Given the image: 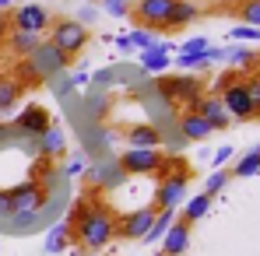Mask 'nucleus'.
<instances>
[{"mask_svg": "<svg viewBox=\"0 0 260 256\" xmlns=\"http://www.w3.org/2000/svg\"><path fill=\"white\" fill-rule=\"evenodd\" d=\"M67 225H71V239L81 249H102L116 239V214L102 200H81Z\"/></svg>", "mask_w": 260, "mask_h": 256, "instance_id": "obj_1", "label": "nucleus"}, {"mask_svg": "<svg viewBox=\"0 0 260 256\" xmlns=\"http://www.w3.org/2000/svg\"><path fill=\"white\" fill-rule=\"evenodd\" d=\"M4 200H7V214H14L21 225L36 221V217L46 211V193L39 190V182H21V186H14V190H7Z\"/></svg>", "mask_w": 260, "mask_h": 256, "instance_id": "obj_2", "label": "nucleus"}, {"mask_svg": "<svg viewBox=\"0 0 260 256\" xmlns=\"http://www.w3.org/2000/svg\"><path fill=\"white\" fill-rule=\"evenodd\" d=\"M218 98H221V105H225V113L232 116V120H239V123H246V120H257V113H253V105H250V95H246V85L236 78V74H225V78H218Z\"/></svg>", "mask_w": 260, "mask_h": 256, "instance_id": "obj_3", "label": "nucleus"}, {"mask_svg": "<svg viewBox=\"0 0 260 256\" xmlns=\"http://www.w3.org/2000/svg\"><path fill=\"white\" fill-rule=\"evenodd\" d=\"M49 46L63 56H74L88 46V25H81L78 18H67V21H56L49 25Z\"/></svg>", "mask_w": 260, "mask_h": 256, "instance_id": "obj_4", "label": "nucleus"}, {"mask_svg": "<svg viewBox=\"0 0 260 256\" xmlns=\"http://www.w3.org/2000/svg\"><path fill=\"white\" fill-rule=\"evenodd\" d=\"M158 91H162V98H169V102H183L186 113H193V105L204 98V91H201V78H190V74H179V78H166V81H158Z\"/></svg>", "mask_w": 260, "mask_h": 256, "instance_id": "obj_5", "label": "nucleus"}, {"mask_svg": "<svg viewBox=\"0 0 260 256\" xmlns=\"http://www.w3.org/2000/svg\"><path fill=\"white\" fill-rule=\"evenodd\" d=\"M186 186H190V172L186 169L166 172L158 190H155V211H176V204L186 197Z\"/></svg>", "mask_w": 260, "mask_h": 256, "instance_id": "obj_6", "label": "nucleus"}, {"mask_svg": "<svg viewBox=\"0 0 260 256\" xmlns=\"http://www.w3.org/2000/svg\"><path fill=\"white\" fill-rule=\"evenodd\" d=\"M7 21H11V28H18V32H36V35H43L46 28L53 25V21H49V11H46L43 4H18V7L7 11Z\"/></svg>", "mask_w": 260, "mask_h": 256, "instance_id": "obj_7", "label": "nucleus"}, {"mask_svg": "<svg viewBox=\"0 0 260 256\" xmlns=\"http://www.w3.org/2000/svg\"><path fill=\"white\" fill-rule=\"evenodd\" d=\"M162 155H158V148H127L123 151V158H120V172H127V175H151V172L162 169Z\"/></svg>", "mask_w": 260, "mask_h": 256, "instance_id": "obj_8", "label": "nucleus"}, {"mask_svg": "<svg viewBox=\"0 0 260 256\" xmlns=\"http://www.w3.org/2000/svg\"><path fill=\"white\" fill-rule=\"evenodd\" d=\"M169 11H173V0H137V4L130 7V18L141 21V25H148V28L155 32V28H166Z\"/></svg>", "mask_w": 260, "mask_h": 256, "instance_id": "obj_9", "label": "nucleus"}, {"mask_svg": "<svg viewBox=\"0 0 260 256\" xmlns=\"http://www.w3.org/2000/svg\"><path fill=\"white\" fill-rule=\"evenodd\" d=\"M155 207H141V211H130L123 217H116V235L120 239H130V242H137V239H144L148 235V228H151V221H155Z\"/></svg>", "mask_w": 260, "mask_h": 256, "instance_id": "obj_10", "label": "nucleus"}, {"mask_svg": "<svg viewBox=\"0 0 260 256\" xmlns=\"http://www.w3.org/2000/svg\"><path fill=\"white\" fill-rule=\"evenodd\" d=\"M53 120H49V109L46 105H28V109H21L18 113V120H14V133H21V137H39V133H46V127H49Z\"/></svg>", "mask_w": 260, "mask_h": 256, "instance_id": "obj_11", "label": "nucleus"}, {"mask_svg": "<svg viewBox=\"0 0 260 256\" xmlns=\"http://www.w3.org/2000/svg\"><path fill=\"white\" fill-rule=\"evenodd\" d=\"M173 53H176L173 43H155L151 49H144V53L137 56V63H141L144 74H162V70L173 63Z\"/></svg>", "mask_w": 260, "mask_h": 256, "instance_id": "obj_12", "label": "nucleus"}, {"mask_svg": "<svg viewBox=\"0 0 260 256\" xmlns=\"http://www.w3.org/2000/svg\"><path fill=\"white\" fill-rule=\"evenodd\" d=\"M193 113H197V116H204L211 130H229V123H232V116L225 113V105H221V98H218V95H204V98L193 105Z\"/></svg>", "mask_w": 260, "mask_h": 256, "instance_id": "obj_13", "label": "nucleus"}, {"mask_svg": "<svg viewBox=\"0 0 260 256\" xmlns=\"http://www.w3.org/2000/svg\"><path fill=\"white\" fill-rule=\"evenodd\" d=\"M190 249V225L186 221H173L169 232L162 235V256H183Z\"/></svg>", "mask_w": 260, "mask_h": 256, "instance_id": "obj_14", "label": "nucleus"}, {"mask_svg": "<svg viewBox=\"0 0 260 256\" xmlns=\"http://www.w3.org/2000/svg\"><path fill=\"white\" fill-rule=\"evenodd\" d=\"M28 60H32V67H36V74H39V78L53 74V70H60V67H67V56H63V53H56L49 43H43L32 56H28Z\"/></svg>", "mask_w": 260, "mask_h": 256, "instance_id": "obj_15", "label": "nucleus"}, {"mask_svg": "<svg viewBox=\"0 0 260 256\" xmlns=\"http://www.w3.org/2000/svg\"><path fill=\"white\" fill-rule=\"evenodd\" d=\"M36 148H39V155H43V158H60V155H63V148H67V133H63V127L49 123L46 133L36 137Z\"/></svg>", "mask_w": 260, "mask_h": 256, "instance_id": "obj_16", "label": "nucleus"}, {"mask_svg": "<svg viewBox=\"0 0 260 256\" xmlns=\"http://www.w3.org/2000/svg\"><path fill=\"white\" fill-rule=\"evenodd\" d=\"M215 130L208 127V120L204 116H197V113H183L179 116V137L183 140H204V137H211Z\"/></svg>", "mask_w": 260, "mask_h": 256, "instance_id": "obj_17", "label": "nucleus"}, {"mask_svg": "<svg viewBox=\"0 0 260 256\" xmlns=\"http://www.w3.org/2000/svg\"><path fill=\"white\" fill-rule=\"evenodd\" d=\"M197 14H201V7L193 4V0H173V11H169V18H166V28H183V25H193L197 21Z\"/></svg>", "mask_w": 260, "mask_h": 256, "instance_id": "obj_18", "label": "nucleus"}, {"mask_svg": "<svg viewBox=\"0 0 260 256\" xmlns=\"http://www.w3.org/2000/svg\"><path fill=\"white\" fill-rule=\"evenodd\" d=\"M127 144L130 148H158L162 144V130L151 123H134L127 130Z\"/></svg>", "mask_w": 260, "mask_h": 256, "instance_id": "obj_19", "label": "nucleus"}, {"mask_svg": "<svg viewBox=\"0 0 260 256\" xmlns=\"http://www.w3.org/2000/svg\"><path fill=\"white\" fill-rule=\"evenodd\" d=\"M7 46H11L18 56H32V53L43 46V39H39L36 32H18V28H11V35H7Z\"/></svg>", "mask_w": 260, "mask_h": 256, "instance_id": "obj_20", "label": "nucleus"}, {"mask_svg": "<svg viewBox=\"0 0 260 256\" xmlns=\"http://www.w3.org/2000/svg\"><path fill=\"white\" fill-rule=\"evenodd\" d=\"M211 200H215L211 193H197V197H190V200H186V207H183V221H186V225L201 221L204 214L211 211Z\"/></svg>", "mask_w": 260, "mask_h": 256, "instance_id": "obj_21", "label": "nucleus"}, {"mask_svg": "<svg viewBox=\"0 0 260 256\" xmlns=\"http://www.w3.org/2000/svg\"><path fill=\"white\" fill-rule=\"evenodd\" d=\"M21 91H25V81H14V78H0V113L14 109V105H18V98H21Z\"/></svg>", "mask_w": 260, "mask_h": 256, "instance_id": "obj_22", "label": "nucleus"}, {"mask_svg": "<svg viewBox=\"0 0 260 256\" xmlns=\"http://www.w3.org/2000/svg\"><path fill=\"white\" fill-rule=\"evenodd\" d=\"M67 242H71V225H53L49 232H46V253H63L67 249Z\"/></svg>", "mask_w": 260, "mask_h": 256, "instance_id": "obj_23", "label": "nucleus"}, {"mask_svg": "<svg viewBox=\"0 0 260 256\" xmlns=\"http://www.w3.org/2000/svg\"><path fill=\"white\" fill-rule=\"evenodd\" d=\"M232 11H236V18H239L243 25L260 28V0H236V4H232Z\"/></svg>", "mask_w": 260, "mask_h": 256, "instance_id": "obj_24", "label": "nucleus"}, {"mask_svg": "<svg viewBox=\"0 0 260 256\" xmlns=\"http://www.w3.org/2000/svg\"><path fill=\"white\" fill-rule=\"evenodd\" d=\"M173 221H176L173 211H158V214H155V221H151V228H148V235H144V242H162V235L169 232Z\"/></svg>", "mask_w": 260, "mask_h": 256, "instance_id": "obj_25", "label": "nucleus"}, {"mask_svg": "<svg viewBox=\"0 0 260 256\" xmlns=\"http://www.w3.org/2000/svg\"><path fill=\"white\" fill-rule=\"evenodd\" d=\"M257 172H260V148H257V151H250V155H243V158H239V165H232L229 175L246 179V175H257Z\"/></svg>", "mask_w": 260, "mask_h": 256, "instance_id": "obj_26", "label": "nucleus"}, {"mask_svg": "<svg viewBox=\"0 0 260 256\" xmlns=\"http://www.w3.org/2000/svg\"><path fill=\"white\" fill-rule=\"evenodd\" d=\"M127 39H130V46H134V49H141V53H144V49H151V46L158 43V35H155L151 28H134Z\"/></svg>", "mask_w": 260, "mask_h": 256, "instance_id": "obj_27", "label": "nucleus"}, {"mask_svg": "<svg viewBox=\"0 0 260 256\" xmlns=\"http://www.w3.org/2000/svg\"><path fill=\"white\" fill-rule=\"evenodd\" d=\"M229 179H232V175H229L225 169H215L211 175H208V182H204V193H211V197H215V193H221V190L229 186Z\"/></svg>", "mask_w": 260, "mask_h": 256, "instance_id": "obj_28", "label": "nucleus"}, {"mask_svg": "<svg viewBox=\"0 0 260 256\" xmlns=\"http://www.w3.org/2000/svg\"><path fill=\"white\" fill-rule=\"evenodd\" d=\"M243 85H246V95H250V105H253V113L260 116V74H250V78H243Z\"/></svg>", "mask_w": 260, "mask_h": 256, "instance_id": "obj_29", "label": "nucleus"}, {"mask_svg": "<svg viewBox=\"0 0 260 256\" xmlns=\"http://www.w3.org/2000/svg\"><path fill=\"white\" fill-rule=\"evenodd\" d=\"M229 35H232L236 43H260V28H253V25H236Z\"/></svg>", "mask_w": 260, "mask_h": 256, "instance_id": "obj_30", "label": "nucleus"}, {"mask_svg": "<svg viewBox=\"0 0 260 256\" xmlns=\"http://www.w3.org/2000/svg\"><path fill=\"white\" fill-rule=\"evenodd\" d=\"M211 49V43L204 39V35H197V39H190V43H183L176 53H186V56H193V53H208Z\"/></svg>", "mask_w": 260, "mask_h": 256, "instance_id": "obj_31", "label": "nucleus"}, {"mask_svg": "<svg viewBox=\"0 0 260 256\" xmlns=\"http://www.w3.org/2000/svg\"><path fill=\"white\" fill-rule=\"evenodd\" d=\"M225 60H232V63H253V53L250 49H243V46H236V49H225Z\"/></svg>", "mask_w": 260, "mask_h": 256, "instance_id": "obj_32", "label": "nucleus"}, {"mask_svg": "<svg viewBox=\"0 0 260 256\" xmlns=\"http://www.w3.org/2000/svg\"><path fill=\"white\" fill-rule=\"evenodd\" d=\"M102 7H106V11H109L113 18H127V14H130L127 0H113V4H102Z\"/></svg>", "mask_w": 260, "mask_h": 256, "instance_id": "obj_33", "label": "nucleus"}, {"mask_svg": "<svg viewBox=\"0 0 260 256\" xmlns=\"http://www.w3.org/2000/svg\"><path fill=\"white\" fill-rule=\"evenodd\" d=\"M229 158H232V148H218L215 158H211V165H215V169H221V165H225Z\"/></svg>", "mask_w": 260, "mask_h": 256, "instance_id": "obj_34", "label": "nucleus"}, {"mask_svg": "<svg viewBox=\"0 0 260 256\" xmlns=\"http://www.w3.org/2000/svg\"><path fill=\"white\" fill-rule=\"evenodd\" d=\"M95 18H99V11H95V7H81V14H78V21H81V25H91V21H95Z\"/></svg>", "mask_w": 260, "mask_h": 256, "instance_id": "obj_35", "label": "nucleus"}, {"mask_svg": "<svg viewBox=\"0 0 260 256\" xmlns=\"http://www.w3.org/2000/svg\"><path fill=\"white\" fill-rule=\"evenodd\" d=\"M81 172H85V162H81V158H71L67 169H63V175H81Z\"/></svg>", "mask_w": 260, "mask_h": 256, "instance_id": "obj_36", "label": "nucleus"}, {"mask_svg": "<svg viewBox=\"0 0 260 256\" xmlns=\"http://www.w3.org/2000/svg\"><path fill=\"white\" fill-rule=\"evenodd\" d=\"M11 35V21H7V14H0V43Z\"/></svg>", "mask_w": 260, "mask_h": 256, "instance_id": "obj_37", "label": "nucleus"}, {"mask_svg": "<svg viewBox=\"0 0 260 256\" xmlns=\"http://www.w3.org/2000/svg\"><path fill=\"white\" fill-rule=\"evenodd\" d=\"M116 49H120V53H134V46H130L127 35H120V39H116Z\"/></svg>", "mask_w": 260, "mask_h": 256, "instance_id": "obj_38", "label": "nucleus"}, {"mask_svg": "<svg viewBox=\"0 0 260 256\" xmlns=\"http://www.w3.org/2000/svg\"><path fill=\"white\" fill-rule=\"evenodd\" d=\"M95 81H99V85H109V81H113V70H99Z\"/></svg>", "mask_w": 260, "mask_h": 256, "instance_id": "obj_39", "label": "nucleus"}, {"mask_svg": "<svg viewBox=\"0 0 260 256\" xmlns=\"http://www.w3.org/2000/svg\"><path fill=\"white\" fill-rule=\"evenodd\" d=\"M71 85H74V88H81V85H88V74H74V78H71Z\"/></svg>", "mask_w": 260, "mask_h": 256, "instance_id": "obj_40", "label": "nucleus"}, {"mask_svg": "<svg viewBox=\"0 0 260 256\" xmlns=\"http://www.w3.org/2000/svg\"><path fill=\"white\" fill-rule=\"evenodd\" d=\"M11 4H14V0H0V14H7V11H11Z\"/></svg>", "mask_w": 260, "mask_h": 256, "instance_id": "obj_41", "label": "nucleus"}, {"mask_svg": "<svg viewBox=\"0 0 260 256\" xmlns=\"http://www.w3.org/2000/svg\"><path fill=\"white\" fill-rule=\"evenodd\" d=\"M0 214H7V200H4V193H0Z\"/></svg>", "mask_w": 260, "mask_h": 256, "instance_id": "obj_42", "label": "nucleus"}, {"mask_svg": "<svg viewBox=\"0 0 260 256\" xmlns=\"http://www.w3.org/2000/svg\"><path fill=\"white\" fill-rule=\"evenodd\" d=\"M99 4H113V0H99Z\"/></svg>", "mask_w": 260, "mask_h": 256, "instance_id": "obj_43", "label": "nucleus"}, {"mask_svg": "<svg viewBox=\"0 0 260 256\" xmlns=\"http://www.w3.org/2000/svg\"><path fill=\"white\" fill-rule=\"evenodd\" d=\"M25 4H32V0H25Z\"/></svg>", "mask_w": 260, "mask_h": 256, "instance_id": "obj_44", "label": "nucleus"}]
</instances>
